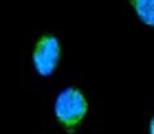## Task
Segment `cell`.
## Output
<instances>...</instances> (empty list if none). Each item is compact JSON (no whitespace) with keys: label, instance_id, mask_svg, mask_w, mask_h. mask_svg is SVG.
I'll return each mask as SVG.
<instances>
[{"label":"cell","instance_id":"1","mask_svg":"<svg viewBox=\"0 0 154 134\" xmlns=\"http://www.w3.org/2000/svg\"><path fill=\"white\" fill-rule=\"evenodd\" d=\"M86 110H88V103L77 88L62 90L55 99V117L60 119V123L66 130H75L82 123V119L86 117Z\"/></svg>","mask_w":154,"mask_h":134},{"label":"cell","instance_id":"4","mask_svg":"<svg viewBox=\"0 0 154 134\" xmlns=\"http://www.w3.org/2000/svg\"><path fill=\"white\" fill-rule=\"evenodd\" d=\"M150 134H154V119H152V123H150Z\"/></svg>","mask_w":154,"mask_h":134},{"label":"cell","instance_id":"2","mask_svg":"<svg viewBox=\"0 0 154 134\" xmlns=\"http://www.w3.org/2000/svg\"><path fill=\"white\" fill-rule=\"evenodd\" d=\"M60 40L53 38V35H44V38L38 40L35 51H33V64L40 75H51L55 66L60 62Z\"/></svg>","mask_w":154,"mask_h":134},{"label":"cell","instance_id":"3","mask_svg":"<svg viewBox=\"0 0 154 134\" xmlns=\"http://www.w3.org/2000/svg\"><path fill=\"white\" fill-rule=\"evenodd\" d=\"M132 7L145 24L154 26V0H132Z\"/></svg>","mask_w":154,"mask_h":134}]
</instances>
